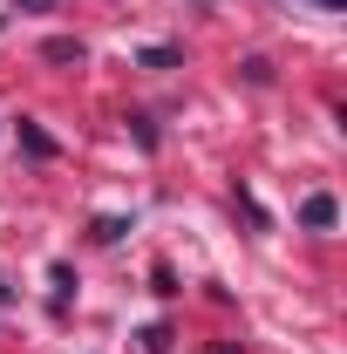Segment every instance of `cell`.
Masks as SVG:
<instances>
[{"mask_svg": "<svg viewBox=\"0 0 347 354\" xmlns=\"http://www.w3.org/2000/svg\"><path fill=\"white\" fill-rule=\"evenodd\" d=\"M313 7H327V14H341V0H313Z\"/></svg>", "mask_w": 347, "mask_h": 354, "instance_id": "cell-4", "label": "cell"}, {"mask_svg": "<svg viewBox=\"0 0 347 354\" xmlns=\"http://www.w3.org/2000/svg\"><path fill=\"white\" fill-rule=\"evenodd\" d=\"M300 218H306V225H334V198H306Z\"/></svg>", "mask_w": 347, "mask_h": 354, "instance_id": "cell-1", "label": "cell"}, {"mask_svg": "<svg viewBox=\"0 0 347 354\" xmlns=\"http://www.w3.org/2000/svg\"><path fill=\"white\" fill-rule=\"evenodd\" d=\"M21 143H28V150H35V157H55V143H48L41 130H28V123H21Z\"/></svg>", "mask_w": 347, "mask_h": 354, "instance_id": "cell-2", "label": "cell"}, {"mask_svg": "<svg viewBox=\"0 0 347 354\" xmlns=\"http://www.w3.org/2000/svg\"><path fill=\"white\" fill-rule=\"evenodd\" d=\"M14 7H21V14H41V7H55V0H14Z\"/></svg>", "mask_w": 347, "mask_h": 354, "instance_id": "cell-3", "label": "cell"}]
</instances>
